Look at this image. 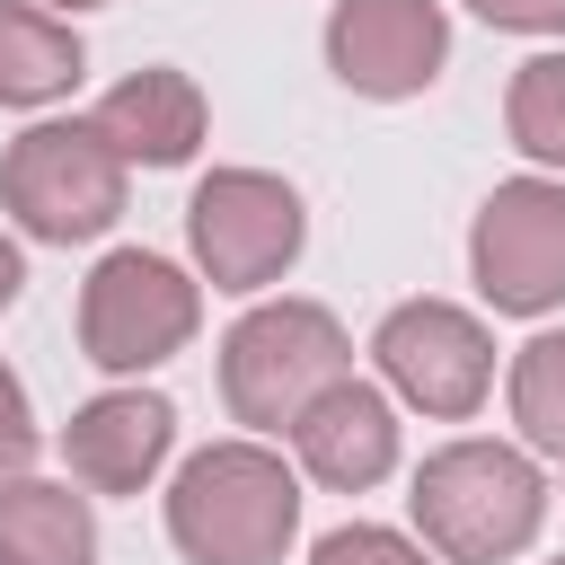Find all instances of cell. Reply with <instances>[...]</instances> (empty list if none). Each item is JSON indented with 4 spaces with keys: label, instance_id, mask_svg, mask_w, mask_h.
Returning <instances> with one entry per match:
<instances>
[{
    "label": "cell",
    "instance_id": "1",
    "mask_svg": "<svg viewBox=\"0 0 565 565\" xmlns=\"http://www.w3.org/2000/svg\"><path fill=\"white\" fill-rule=\"evenodd\" d=\"M168 539L185 565H282L300 539V477L265 441H203L168 486Z\"/></svg>",
    "mask_w": 565,
    "mask_h": 565
},
{
    "label": "cell",
    "instance_id": "2",
    "mask_svg": "<svg viewBox=\"0 0 565 565\" xmlns=\"http://www.w3.org/2000/svg\"><path fill=\"white\" fill-rule=\"evenodd\" d=\"M406 512H415V530H424V547L441 565H503V556H521L539 539L547 477L512 441H441L415 468Z\"/></svg>",
    "mask_w": 565,
    "mask_h": 565
},
{
    "label": "cell",
    "instance_id": "3",
    "mask_svg": "<svg viewBox=\"0 0 565 565\" xmlns=\"http://www.w3.org/2000/svg\"><path fill=\"white\" fill-rule=\"evenodd\" d=\"M344 371H353V344H344L335 309H318V300H265L221 335V397L247 433H282Z\"/></svg>",
    "mask_w": 565,
    "mask_h": 565
},
{
    "label": "cell",
    "instance_id": "4",
    "mask_svg": "<svg viewBox=\"0 0 565 565\" xmlns=\"http://www.w3.org/2000/svg\"><path fill=\"white\" fill-rule=\"evenodd\" d=\"M203 327V282L150 247H115L97 256V274L79 282V353L115 380H141L159 362H177Z\"/></svg>",
    "mask_w": 565,
    "mask_h": 565
},
{
    "label": "cell",
    "instance_id": "5",
    "mask_svg": "<svg viewBox=\"0 0 565 565\" xmlns=\"http://www.w3.org/2000/svg\"><path fill=\"white\" fill-rule=\"evenodd\" d=\"M0 203L44 247L106 238L124 221V159L97 141V124H26L0 159Z\"/></svg>",
    "mask_w": 565,
    "mask_h": 565
},
{
    "label": "cell",
    "instance_id": "6",
    "mask_svg": "<svg viewBox=\"0 0 565 565\" xmlns=\"http://www.w3.org/2000/svg\"><path fill=\"white\" fill-rule=\"evenodd\" d=\"M300 238H309V212H300V194L274 168H212L194 185V203H185V247H194V265H203L212 291H265V282H282L291 256H300Z\"/></svg>",
    "mask_w": 565,
    "mask_h": 565
},
{
    "label": "cell",
    "instance_id": "7",
    "mask_svg": "<svg viewBox=\"0 0 565 565\" xmlns=\"http://www.w3.org/2000/svg\"><path fill=\"white\" fill-rule=\"evenodd\" d=\"M468 274H477L486 309L547 318L565 300V177H503L477 203Z\"/></svg>",
    "mask_w": 565,
    "mask_h": 565
},
{
    "label": "cell",
    "instance_id": "8",
    "mask_svg": "<svg viewBox=\"0 0 565 565\" xmlns=\"http://www.w3.org/2000/svg\"><path fill=\"white\" fill-rule=\"evenodd\" d=\"M371 362H380L388 397H406L415 415H441V424L477 415L494 388V335L459 300H397L371 335Z\"/></svg>",
    "mask_w": 565,
    "mask_h": 565
},
{
    "label": "cell",
    "instance_id": "9",
    "mask_svg": "<svg viewBox=\"0 0 565 565\" xmlns=\"http://www.w3.org/2000/svg\"><path fill=\"white\" fill-rule=\"evenodd\" d=\"M450 62L441 0H335L327 9V71L353 97H424Z\"/></svg>",
    "mask_w": 565,
    "mask_h": 565
},
{
    "label": "cell",
    "instance_id": "10",
    "mask_svg": "<svg viewBox=\"0 0 565 565\" xmlns=\"http://www.w3.org/2000/svg\"><path fill=\"white\" fill-rule=\"evenodd\" d=\"M291 450H300V468L318 477V486H335V494H371L388 468H397V406H388V388H371V380H327L291 424Z\"/></svg>",
    "mask_w": 565,
    "mask_h": 565
},
{
    "label": "cell",
    "instance_id": "11",
    "mask_svg": "<svg viewBox=\"0 0 565 565\" xmlns=\"http://www.w3.org/2000/svg\"><path fill=\"white\" fill-rule=\"evenodd\" d=\"M177 450V406L159 388H106L62 424V459L88 494H141Z\"/></svg>",
    "mask_w": 565,
    "mask_h": 565
},
{
    "label": "cell",
    "instance_id": "12",
    "mask_svg": "<svg viewBox=\"0 0 565 565\" xmlns=\"http://www.w3.org/2000/svg\"><path fill=\"white\" fill-rule=\"evenodd\" d=\"M88 124H97V141H106L124 168H185V159L203 150V88H194L185 71L150 62V71H132V79H115Z\"/></svg>",
    "mask_w": 565,
    "mask_h": 565
},
{
    "label": "cell",
    "instance_id": "13",
    "mask_svg": "<svg viewBox=\"0 0 565 565\" xmlns=\"http://www.w3.org/2000/svg\"><path fill=\"white\" fill-rule=\"evenodd\" d=\"M0 565H97L88 494L53 477H0Z\"/></svg>",
    "mask_w": 565,
    "mask_h": 565
},
{
    "label": "cell",
    "instance_id": "14",
    "mask_svg": "<svg viewBox=\"0 0 565 565\" xmlns=\"http://www.w3.org/2000/svg\"><path fill=\"white\" fill-rule=\"evenodd\" d=\"M79 71H88V44L53 9L0 0V106H53L79 88Z\"/></svg>",
    "mask_w": 565,
    "mask_h": 565
},
{
    "label": "cell",
    "instance_id": "15",
    "mask_svg": "<svg viewBox=\"0 0 565 565\" xmlns=\"http://www.w3.org/2000/svg\"><path fill=\"white\" fill-rule=\"evenodd\" d=\"M503 132L521 159L565 168V53H530L503 88Z\"/></svg>",
    "mask_w": 565,
    "mask_h": 565
},
{
    "label": "cell",
    "instance_id": "16",
    "mask_svg": "<svg viewBox=\"0 0 565 565\" xmlns=\"http://www.w3.org/2000/svg\"><path fill=\"white\" fill-rule=\"evenodd\" d=\"M512 424L530 450L565 459V327H547L512 353Z\"/></svg>",
    "mask_w": 565,
    "mask_h": 565
},
{
    "label": "cell",
    "instance_id": "17",
    "mask_svg": "<svg viewBox=\"0 0 565 565\" xmlns=\"http://www.w3.org/2000/svg\"><path fill=\"white\" fill-rule=\"evenodd\" d=\"M309 565H433V547H415L406 530H380V521H344L309 547Z\"/></svg>",
    "mask_w": 565,
    "mask_h": 565
},
{
    "label": "cell",
    "instance_id": "18",
    "mask_svg": "<svg viewBox=\"0 0 565 565\" xmlns=\"http://www.w3.org/2000/svg\"><path fill=\"white\" fill-rule=\"evenodd\" d=\"M35 406H26V388H18V371L0 362V477H26V459H35Z\"/></svg>",
    "mask_w": 565,
    "mask_h": 565
},
{
    "label": "cell",
    "instance_id": "19",
    "mask_svg": "<svg viewBox=\"0 0 565 565\" xmlns=\"http://www.w3.org/2000/svg\"><path fill=\"white\" fill-rule=\"evenodd\" d=\"M468 9L503 35H556L565 26V0H468Z\"/></svg>",
    "mask_w": 565,
    "mask_h": 565
},
{
    "label": "cell",
    "instance_id": "20",
    "mask_svg": "<svg viewBox=\"0 0 565 565\" xmlns=\"http://www.w3.org/2000/svg\"><path fill=\"white\" fill-rule=\"evenodd\" d=\"M18 282H26V256H18V238H9V230H0V309H9V300H18Z\"/></svg>",
    "mask_w": 565,
    "mask_h": 565
},
{
    "label": "cell",
    "instance_id": "21",
    "mask_svg": "<svg viewBox=\"0 0 565 565\" xmlns=\"http://www.w3.org/2000/svg\"><path fill=\"white\" fill-rule=\"evenodd\" d=\"M53 9H106V0H53Z\"/></svg>",
    "mask_w": 565,
    "mask_h": 565
},
{
    "label": "cell",
    "instance_id": "22",
    "mask_svg": "<svg viewBox=\"0 0 565 565\" xmlns=\"http://www.w3.org/2000/svg\"><path fill=\"white\" fill-rule=\"evenodd\" d=\"M556 565H565V556H556Z\"/></svg>",
    "mask_w": 565,
    "mask_h": 565
}]
</instances>
